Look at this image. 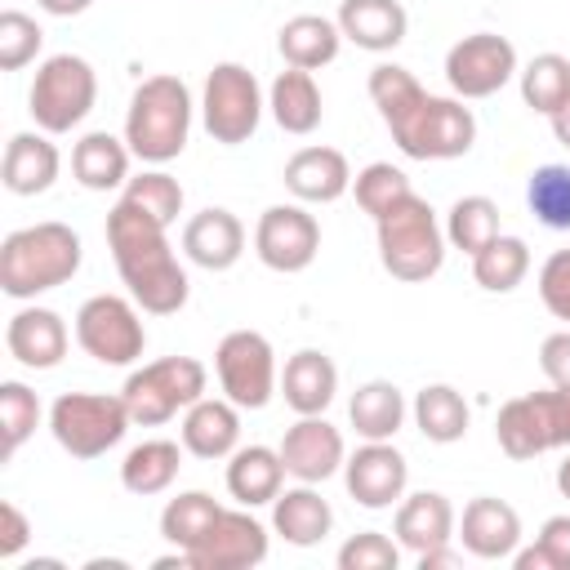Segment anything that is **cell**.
I'll use <instances>...</instances> for the list:
<instances>
[{
    "instance_id": "obj_8",
    "label": "cell",
    "mask_w": 570,
    "mask_h": 570,
    "mask_svg": "<svg viewBox=\"0 0 570 570\" xmlns=\"http://www.w3.org/2000/svg\"><path fill=\"white\" fill-rule=\"evenodd\" d=\"M200 116H205V129L214 142H223V147L249 142L263 120V89H258L254 71L240 62H218L205 76Z\"/></svg>"
},
{
    "instance_id": "obj_28",
    "label": "cell",
    "mask_w": 570,
    "mask_h": 570,
    "mask_svg": "<svg viewBox=\"0 0 570 570\" xmlns=\"http://www.w3.org/2000/svg\"><path fill=\"white\" fill-rule=\"evenodd\" d=\"M129 156H134L129 142H120L107 129H94L71 147V174L89 191H111V187L129 183Z\"/></svg>"
},
{
    "instance_id": "obj_26",
    "label": "cell",
    "mask_w": 570,
    "mask_h": 570,
    "mask_svg": "<svg viewBox=\"0 0 570 570\" xmlns=\"http://www.w3.org/2000/svg\"><path fill=\"white\" fill-rule=\"evenodd\" d=\"M330 525H334V508H330V503L321 499V490L307 485V481H298L294 490H281V494L272 499V530H276L285 543H294V548L321 543V539L330 534Z\"/></svg>"
},
{
    "instance_id": "obj_55",
    "label": "cell",
    "mask_w": 570,
    "mask_h": 570,
    "mask_svg": "<svg viewBox=\"0 0 570 570\" xmlns=\"http://www.w3.org/2000/svg\"><path fill=\"white\" fill-rule=\"evenodd\" d=\"M557 490H561V499H570V454L557 463Z\"/></svg>"
},
{
    "instance_id": "obj_7",
    "label": "cell",
    "mask_w": 570,
    "mask_h": 570,
    "mask_svg": "<svg viewBox=\"0 0 570 570\" xmlns=\"http://www.w3.org/2000/svg\"><path fill=\"white\" fill-rule=\"evenodd\" d=\"M129 419L142 428H160L169 423L178 410L196 405L205 396V365L196 356H160L142 370H134L120 387Z\"/></svg>"
},
{
    "instance_id": "obj_37",
    "label": "cell",
    "mask_w": 570,
    "mask_h": 570,
    "mask_svg": "<svg viewBox=\"0 0 570 570\" xmlns=\"http://www.w3.org/2000/svg\"><path fill=\"white\" fill-rule=\"evenodd\" d=\"M218 512H223V508H218L214 494H205V490H183L178 499L165 503V512H160V534H165L174 548L191 552V548L205 539V530L214 525Z\"/></svg>"
},
{
    "instance_id": "obj_27",
    "label": "cell",
    "mask_w": 570,
    "mask_h": 570,
    "mask_svg": "<svg viewBox=\"0 0 570 570\" xmlns=\"http://www.w3.org/2000/svg\"><path fill=\"white\" fill-rule=\"evenodd\" d=\"M392 530H396V543L419 557V552L441 548V543L454 539V508L441 490H419V494L401 499Z\"/></svg>"
},
{
    "instance_id": "obj_51",
    "label": "cell",
    "mask_w": 570,
    "mask_h": 570,
    "mask_svg": "<svg viewBox=\"0 0 570 570\" xmlns=\"http://www.w3.org/2000/svg\"><path fill=\"white\" fill-rule=\"evenodd\" d=\"M512 566H517V570H557L552 557H548V548H543L539 539H534V548H517V552H512Z\"/></svg>"
},
{
    "instance_id": "obj_34",
    "label": "cell",
    "mask_w": 570,
    "mask_h": 570,
    "mask_svg": "<svg viewBox=\"0 0 570 570\" xmlns=\"http://www.w3.org/2000/svg\"><path fill=\"white\" fill-rule=\"evenodd\" d=\"M178 468H183V450L174 445V441H142V445H134L129 454H125V463H120V485L129 490V494H160V490H169L174 485V476H178Z\"/></svg>"
},
{
    "instance_id": "obj_35",
    "label": "cell",
    "mask_w": 570,
    "mask_h": 570,
    "mask_svg": "<svg viewBox=\"0 0 570 570\" xmlns=\"http://www.w3.org/2000/svg\"><path fill=\"white\" fill-rule=\"evenodd\" d=\"M370 98H374L383 125H387L392 138H396V134L410 125V116L419 111V102L428 98V89H423L405 67H396V62H379V67L370 71Z\"/></svg>"
},
{
    "instance_id": "obj_10",
    "label": "cell",
    "mask_w": 570,
    "mask_h": 570,
    "mask_svg": "<svg viewBox=\"0 0 570 570\" xmlns=\"http://www.w3.org/2000/svg\"><path fill=\"white\" fill-rule=\"evenodd\" d=\"M214 370H218V387L232 405L240 410H263L276 392V352L258 330H232L223 334L218 352H214Z\"/></svg>"
},
{
    "instance_id": "obj_46",
    "label": "cell",
    "mask_w": 570,
    "mask_h": 570,
    "mask_svg": "<svg viewBox=\"0 0 570 570\" xmlns=\"http://www.w3.org/2000/svg\"><path fill=\"white\" fill-rule=\"evenodd\" d=\"M539 298L557 321H570V249H552L539 267Z\"/></svg>"
},
{
    "instance_id": "obj_50",
    "label": "cell",
    "mask_w": 570,
    "mask_h": 570,
    "mask_svg": "<svg viewBox=\"0 0 570 570\" xmlns=\"http://www.w3.org/2000/svg\"><path fill=\"white\" fill-rule=\"evenodd\" d=\"M539 543L548 548V557H552L557 570H570V512L548 517L543 530H539Z\"/></svg>"
},
{
    "instance_id": "obj_30",
    "label": "cell",
    "mask_w": 570,
    "mask_h": 570,
    "mask_svg": "<svg viewBox=\"0 0 570 570\" xmlns=\"http://www.w3.org/2000/svg\"><path fill=\"white\" fill-rule=\"evenodd\" d=\"M347 419H352L356 436H365V441H392L401 432V423H405V396H401L396 383L370 379V383H361L352 392Z\"/></svg>"
},
{
    "instance_id": "obj_42",
    "label": "cell",
    "mask_w": 570,
    "mask_h": 570,
    "mask_svg": "<svg viewBox=\"0 0 570 570\" xmlns=\"http://www.w3.org/2000/svg\"><path fill=\"white\" fill-rule=\"evenodd\" d=\"M352 191H356V205H361L370 218H383L392 205H401L405 196H414L410 178H405L396 165H387V160L365 165V169L352 178Z\"/></svg>"
},
{
    "instance_id": "obj_1",
    "label": "cell",
    "mask_w": 570,
    "mask_h": 570,
    "mask_svg": "<svg viewBox=\"0 0 570 570\" xmlns=\"http://www.w3.org/2000/svg\"><path fill=\"white\" fill-rule=\"evenodd\" d=\"M107 245H111L120 281L129 285V298L142 312H151V316L183 312V303L191 294V281H187L183 263L174 258V249L165 240V227L151 214L134 209L129 200H116L111 214H107Z\"/></svg>"
},
{
    "instance_id": "obj_18",
    "label": "cell",
    "mask_w": 570,
    "mask_h": 570,
    "mask_svg": "<svg viewBox=\"0 0 570 570\" xmlns=\"http://www.w3.org/2000/svg\"><path fill=\"white\" fill-rule=\"evenodd\" d=\"M459 539L476 561H508L521 548V517L512 503H503L494 494H476L463 508Z\"/></svg>"
},
{
    "instance_id": "obj_13",
    "label": "cell",
    "mask_w": 570,
    "mask_h": 570,
    "mask_svg": "<svg viewBox=\"0 0 570 570\" xmlns=\"http://www.w3.org/2000/svg\"><path fill=\"white\" fill-rule=\"evenodd\" d=\"M254 254L272 272H303L321 254V223L303 205H272L258 214Z\"/></svg>"
},
{
    "instance_id": "obj_4",
    "label": "cell",
    "mask_w": 570,
    "mask_h": 570,
    "mask_svg": "<svg viewBox=\"0 0 570 570\" xmlns=\"http://www.w3.org/2000/svg\"><path fill=\"white\" fill-rule=\"evenodd\" d=\"M379 232V263L387 276L419 285L441 272L445 263V227L436 223V209L414 191L401 205H392L383 218H374Z\"/></svg>"
},
{
    "instance_id": "obj_32",
    "label": "cell",
    "mask_w": 570,
    "mask_h": 570,
    "mask_svg": "<svg viewBox=\"0 0 570 570\" xmlns=\"http://www.w3.org/2000/svg\"><path fill=\"white\" fill-rule=\"evenodd\" d=\"M468 419H472V414H468V401H463V392L450 387V383H428V387L414 396V423H419V432H423L428 441H436V445L463 441Z\"/></svg>"
},
{
    "instance_id": "obj_2",
    "label": "cell",
    "mask_w": 570,
    "mask_h": 570,
    "mask_svg": "<svg viewBox=\"0 0 570 570\" xmlns=\"http://www.w3.org/2000/svg\"><path fill=\"white\" fill-rule=\"evenodd\" d=\"M80 236L67 223H31L4 236L0 245V289L9 298H36L67 285L80 272Z\"/></svg>"
},
{
    "instance_id": "obj_14",
    "label": "cell",
    "mask_w": 570,
    "mask_h": 570,
    "mask_svg": "<svg viewBox=\"0 0 570 570\" xmlns=\"http://www.w3.org/2000/svg\"><path fill=\"white\" fill-rule=\"evenodd\" d=\"M187 557H191V570H249L267 557V530L258 517L240 508H223Z\"/></svg>"
},
{
    "instance_id": "obj_47",
    "label": "cell",
    "mask_w": 570,
    "mask_h": 570,
    "mask_svg": "<svg viewBox=\"0 0 570 570\" xmlns=\"http://www.w3.org/2000/svg\"><path fill=\"white\" fill-rule=\"evenodd\" d=\"M534 405H539V414H543V428H548V445H552V450L570 445V387L534 392Z\"/></svg>"
},
{
    "instance_id": "obj_38",
    "label": "cell",
    "mask_w": 570,
    "mask_h": 570,
    "mask_svg": "<svg viewBox=\"0 0 570 570\" xmlns=\"http://www.w3.org/2000/svg\"><path fill=\"white\" fill-rule=\"evenodd\" d=\"M499 236V205L490 196H459L445 214V240L468 258Z\"/></svg>"
},
{
    "instance_id": "obj_40",
    "label": "cell",
    "mask_w": 570,
    "mask_h": 570,
    "mask_svg": "<svg viewBox=\"0 0 570 570\" xmlns=\"http://www.w3.org/2000/svg\"><path fill=\"white\" fill-rule=\"evenodd\" d=\"M525 205L543 227L570 232V165H539L525 183Z\"/></svg>"
},
{
    "instance_id": "obj_41",
    "label": "cell",
    "mask_w": 570,
    "mask_h": 570,
    "mask_svg": "<svg viewBox=\"0 0 570 570\" xmlns=\"http://www.w3.org/2000/svg\"><path fill=\"white\" fill-rule=\"evenodd\" d=\"M120 200H129L134 209L151 214L160 227H169V223L183 214V187H178V178L165 174V169H142V174H134V178L125 183V196H120Z\"/></svg>"
},
{
    "instance_id": "obj_11",
    "label": "cell",
    "mask_w": 570,
    "mask_h": 570,
    "mask_svg": "<svg viewBox=\"0 0 570 570\" xmlns=\"http://www.w3.org/2000/svg\"><path fill=\"white\" fill-rule=\"evenodd\" d=\"M410 160H454L468 156L476 142V120L463 107V98H436L428 94L410 125L392 138Z\"/></svg>"
},
{
    "instance_id": "obj_15",
    "label": "cell",
    "mask_w": 570,
    "mask_h": 570,
    "mask_svg": "<svg viewBox=\"0 0 570 570\" xmlns=\"http://www.w3.org/2000/svg\"><path fill=\"white\" fill-rule=\"evenodd\" d=\"M410 463L392 441H365L352 459H343V485L361 508H392L405 494Z\"/></svg>"
},
{
    "instance_id": "obj_16",
    "label": "cell",
    "mask_w": 570,
    "mask_h": 570,
    "mask_svg": "<svg viewBox=\"0 0 570 570\" xmlns=\"http://www.w3.org/2000/svg\"><path fill=\"white\" fill-rule=\"evenodd\" d=\"M281 459H285V472L294 481L321 485L347 459L343 454V432L334 423H325V414H298V423L285 428V436H281Z\"/></svg>"
},
{
    "instance_id": "obj_45",
    "label": "cell",
    "mask_w": 570,
    "mask_h": 570,
    "mask_svg": "<svg viewBox=\"0 0 570 570\" xmlns=\"http://www.w3.org/2000/svg\"><path fill=\"white\" fill-rule=\"evenodd\" d=\"M401 543H392L379 530H361L338 548V570H396Z\"/></svg>"
},
{
    "instance_id": "obj_31",
    "label": "cell",
    "mask_w": 570,
    "mask_h": 570,
    "mask_svg": "<svg viewBox=\"0 0 570 570\" xmlns=\"http://www.w3.org/2000/svg\"><path fill=\"white\" fill-rule=\"evenodd\" d=\"M267 107H272V120H276L285 134H312V129L321 125V89H316L312 71L285 67V71L272 80Z\"/></svg>"
},
{
    "instance_id": "obj_24",
    "label": "cell",
    "mask_w": 570,
    "mask_h": 570,
    "mask_svg": "<svg viewBox=\"0 0 570 570\" xmlns=\"http://www.w3.org/2000/svg\"><path fill=\"white\" fill-rule=\"evenodd\" d=\"M338 392V370L325 352L316 347H303L285 361V374H281V396L294 414H325L330 401Z\"/></svg>"
},
{
    "instance_id": "obj_54",
    "label": "cell",
    "mask_w": 570,
    "mask_h": 570,
    "mask_svg": "<svg viewBox=\"0 0 570 570\" xmlns=\"http://www.w3.org/2000/svg\"><path fill=\"white\" fill-rule=\"evenodd\" d=\"M548 125H552L557 142H561V147H570V98H566V102H561V107L548 116Z\"/></svg>"
},
{
    "instance_id": "obj_33",
    "label": "cell",
    "mask_w": 570,
    "mask_h": 570,
    "mask_svg": "<svg viewBox=\"0 0 570 570\" xmlns=\"http://www.w3.org/2000/svg\"><path fill=\"white\" fill-rule=\"evenodd\" d=\"M494 436H499V450L508 459H539L548 445V428H543V414L534 405V392L525 396H512L499 405V419H494Z\"/></svg>"
},
{
    "instance_id": "obj_43",
    "label": "cell",
    "mask_w": 570,
    "mask_h": 570,
    "mask_svg": "<svg viewBox=\"0 0 570 570\" xmlns=\"http://www.w3.org/2000/svg\"><path fill=\"white\" fill-rule=\"evenodd\" d=\"M40 423V401L27 383L4 379L0 383V428H4V459H13L22 450V441L36 432Z\"/></svg>"
},
{
    "instance_id": "obj_48",
    "label": "cell",
    "mask_w": 570,
    "mask_h": 570,
    "mask_svg": "<svg viewBox=\"0 0 570 570\" xmlns=\"http://www.w3.org/2000/svg\"><path fill=\"white\" fill-rule=\"evenodd\" d=\"M539 370L548 374L552 387H570V330H557L539 347Z\"/></svg>"
},
{
    "instance_id": "obj_49",
    "label": "cell",
    "mask_w": 570,
    "mask_h": 570,
    "mask_svg": "<svg viewBox=\"0 0 570 570\" xmlns=\"http://www.w3.org/2000/svg\"><path fill=\"white\" fill-rule=\"evenodd\" d=\"M27 539H31V521H27V512H22L13 499H4V503H0V557L13 561V557L27 548Z\"/></svg>"
},
{
    "instance_id": "obj_23",
    "label": "cell",
    "mask_w": 570,
    "mask_h": 570,
    "mask_svg": "<svg viewBox=\"0 0 570 570\" xmlns=\"http://www.w3.org/2000/svg\"><path fill=\"white\" fill-rule=\"evenodd\" d=\"M338 31L370 53H387L405 40L410 13L401 9V0H343L338 4Z\"/></svg>"
},
{
    "instance_id": "obj_22",
    "label": "cell",
    "mask_w": 570,
    "mask_h": 570,
    "mask_svg": "<svg viewBox=\"0 0 570 570\" xmlns=\"http://www.w3.org/2000/svg\"><path fill=\"white\" fill-rule=\"evenodd\" d=\"M58 169H62V156L45 138V129L40 134H13L4 147V160H0V183L13 196H40L53 187Z\"/></svg>"
},
{
    "instance_id": "obj_52",
    "label": "cell",
    "mask_w": 570,
    "mask_h": 570,
    "mask_svg": "<svg viewBox=\"0 0 570 570\" xmlns=\"http://www.w3.org/2000/svg\"><path fill=\"white\" fill-rule=\"evenodd\" d=\"M441 566H459V552H454L450 543H441V548H428V552H419V570H441Z\"/></svg>"
},
{
    "instance_id": "obj_36",
    "label": "cell",
    "mask_w": 570,
    "mask_h": 570,
    "mask_svg": "<svg viewBox=\"0 0 570 570\" xmlns=\"http://www.w3.org/2000/svg\"><path fill=\"white\" fill-rule=\"evenodd\" d=\"M525 272H530V249H525L521 236H503V232H499L490 245H481V249L472 254V281H476L481 289H490V294L517 289V285L525 281Z\"/></svg>"
},
{
    "instance_id": "obj_39",
    "label": "cell",
    "mask_w": 570,
    "mask_h": 570,
    "mask_svg": "<svg viewBox=\"0 0 570 570\" xmlns=\"http://www.w3.org/2000/svg\"><path fill=\"white\" fill-rule=\"evenodd\" d=\"M521 98L539 116H552L570 98V58L561 53H534L521 71Z\"/></svg>"
},
{
    "instance_id": "obj_29",
    "label": "cell",
    "mask_w": 570,
    "mask_h": 570,
    "mask_svg": "<svg viewBox=\"0 0 570 570\" xmlns=\"http://www.w3.org/2000/svg\"><path fill=\"white\" fill-rule=\"evenodd\" d=\"M276 45H281L285 67L316 71V67H325V62L338 58L343 31H338V22H330V18H321V13H298V18H289V22L276 31Z\"/></svg>"
},
{
    "instance_id": "obj_19",
    "label": "cell",
    "mask_w": 570,
    "mask_h": 570,
    "mask_svg": "<svg viewBox=\"0 0 570 570\" xmlns=\"http://www.w3.org/2000/svg\"><path fill=\"white\" fill-rule=\"evenodd\" d=\"M183 254L196 267H205V272L236 267V258L245 254V227H240V218L232 209H223V205H209V209L191 214L187 227H183Z\"/></svg>"
},
{
    "instance_id": "obj_6",
    "label": "cell",
    "mask_w": 570,
    "mask_h": 570,
    "mask_svg": "<svg viewBox=\"0 0 570 570\" xmlns=\"http://www.w3.org/2000/svg\"><path fill=\"white\" fill-rule=\"evenodd\" d=\"M129 423L134 419L125 396H107V392H62L49 405V432L71 459L107 454L111 445H120Z\"/></svg>"
},
{
    "instance_id": "obj_5",
    "label": "cell",
    "mask_w": 570,
    "mask_h": 570,
    "mask_svg": "<svg viewBox=\"0 0 570 570\" xmlns=\"http://www.w3.org/2000/svg\"><path fill=\"white\" fill-rule=\"evenodd\" d=\"M98 98V76L80 53H53L36 67L27 111L45 134H67L76 129Z\"/></svg>"
},
{
    "instance_id": "obj_53",
    "label": "cell",
    "mask_w": 570,
    "mask_h": 570,
    "mask_svg": "<svg viewBox=\"0 0 570 570\" xmlns=\"http://www.w3.org/2000/svg\"><path fill=\"white\" fill-rule=\"evenodd\" d=\"M45 13H53V18H76V13H85L94 0H36Z\"/></svg>"
},
{
    "instance_id": "obj_3",
    "label": "cell",
    "mask_w": 570,
    "mask_h": 570,
    "mask_svg": "<svg viewBox=\"0 0 570 570\" xmlns=\"http://www.w3.org/2000/svg\"><path fill=\"white\" fill-rule=\"evenodd\" d=\"M191 134V89L178 76H147L125 111V142L138 160L147 165H165L174 156H183Z\"/></svg>"
},
{
    "instance_id": "obj_17",
    "label": "cell",
    "mask_w": 570,
    "mask_h": 570,
    "mask_svg": "<svg viewBox=\"0 0 570 570\" xmlns=\"http://www.w3.org/2000/svg\"><path fill=\"white\" fill-rule=\"evenodd\" d=\"M67 343H71V334H67V325H62V316L53 307H18L9 316V325H4V347L27 370L62 365Z\"/></svg>"
},
{
    "instance_id": "obj_44",
    "label": "cell",
    "mask_w": 570,
    "mask_h": 570,
    "mask_svg": "<svg viewBox=\"0 0 570 570\" xmlns=\"http://www.w3.org/2000/svg\"><path fill=\"white\" fill-rule=\"evenodd\" d=\"M40 40H45V31L36 18H27L22 9H4L0 13V71L27 67L40 53Z\"/></svg>"
},
{
    "instance_id": "obj_9",
    "label": "cell",
    "mask_w": 570,
    "mask_h": 570,
    "mask_svg": "<svg viewBox=\"0 0 570 570\" xmlns=\"http://www.w3.org/2000/svg\"><path fill=\"white\" fill-rule=\"evenodd\" d=\"M76 343L98 365H134L147 347V330L138 321V307L120 294H94L76 312Z\"/></svg>"
},
{
    "instance_id": "obj_21",
    "label": "cell",
    "mask_w": 570,
    "mask_h": 570,
    "mask_svg": "<svg viewBox=\"0 0 570 570\" xmlns=\"http://www.w3.org/2000/svg\"><path fill=\"white\" fill-rule=\"evenodd\" d=\"M240 445V405H232L227 396H200L196 405H187L183 414V450L196 459H232V450Z\"/></svg>"
},
{
    "instance_id": "obj_25",
    "label": "cell",
    "mask_w": 570,
    "mask_h": 570,
    "mask_svg": "<svg viewBox=\"0 0 570 570\" xmlns=\"http://www.w3.org/2000/svg\"><path fill=\"white\" fill-rule=\"evenodd\" d=\"M285 485V459L272 445H236L227 463V494L240 508H263Z\"/></svg>"
},
{
    "instance_id": "obj_12",
    "label": "cell",
    "mask_w": 570,
    "mask_h": 570,
    "mask_svg": "<svg viewBox=\"0 0 570 570\" xmlns=\"http://www.w3.org/2000/svg\"><path fill=\"white\" fill-rule=\"evenodd\" d=\"M517 76V49L508 36L472 31L445 53V80L454 98H490Z\"/></svg>"
},
{
    "instance_id": "obj_20",
    "label": "cell",
    "mask_w": 570,
    "mask_h": 570,
    "mask_svg": "<svg viewBox=\"0 0 570 570\" xmlns=\"http://www.w3.org/2000/svg\"><path fill=\"white\" fill-rule=\"evenodd\" d=\"M285 187L307 205H330L352 187V165L338 147H298L285 160Z\"/></svg>"
}]
</instances>
